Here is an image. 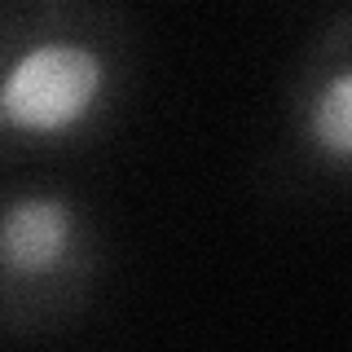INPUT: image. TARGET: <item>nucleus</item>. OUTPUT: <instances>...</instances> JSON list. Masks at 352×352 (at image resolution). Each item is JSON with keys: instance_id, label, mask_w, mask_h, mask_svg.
<instances>
[{"instance_id": "1", "label": "nucleus", "mask_w": 352, "mask_h": 352, "mask_svg": "<svg viewBox=\"0 0 352 352\" xmlns=\"http://www.w3.org/2000/svg\"><path fill=\"white\" fill-rule=\"evenodd\" d=\"M132 84L124 0H0V172L97 146Z\"/></svg>"}, {"instance_id": "2", "label": "nucleus", "mask_w": 352, "mask_h": 352, "mask_svg": "<svg viewBox=\"0 0 352 352\" xmlns=\"http://www.w3.org/2000/svg\"><path fill=\"white\" fill-rule=\"evenodd\" d=\"M106 278V229L80 190L49 176L0 181V339L80 326Z\"/></svg>"}, {"instance_id": "3", "label": "nucleus", "mask_w": 352, "mask_h": 352, "mask_svg": "<svg viewBox=\"0 0 352 352\" xmlns=\"http://www.w3.org/2000/svg\"><path fill=\"white\" fill-rule=\"evenodd\" d=\"M286 168L317 190L352 194V9L313 31L282 97Z\"/></svg>"}]
</instances>
